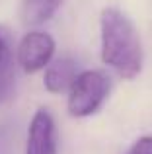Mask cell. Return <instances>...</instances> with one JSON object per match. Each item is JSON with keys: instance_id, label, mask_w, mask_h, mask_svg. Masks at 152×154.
<instances>
[{"instance_id": "6da1fadb", "label": "cell", "mask_w": 152, "mask_h": 154, "mask_svg": "<svg viewBox=\"0 0 152 154\" xmlns=\"http://www.w3.org/2000/svg\"><path fill=\"white\" fill-rule=\"evenodd\" d=\"M102 60L121 78L133 80L142 70V43L135 23L123 12H102Z\"/></svg>"}, {"instance_id": "7a4b0ae2", "label": "cell", "mask_w": 152, "mask_h": 154, "mask_svg": "<svg viewBox=\"0 0 152 154\" xmlns=\"http://www.w3.org/2000/svg\"><path fill=\"white\" fill-rule=\"evenodd\" d=\"M109 94V78L102 70H84L68 90V113L72 117H90L102 107Z\"/></svg>"}, {"instance_id": "3957f363", "label": "cell", "mask_w": 152, "mask_h": 154, "mask_svg": "<svg viewBox=\"0 0 152 154\" xmlns=\"http://www.w3.org/2000/svg\"><path fill=\"white\" fill-rule=\"evenodd\" d=\"M55 53V39L45 31H29L18 45V64L23 72H33L45 68Z\"/></svg>"}, {"instance_id": "277c9868", "label": "cell", "mask_w": 152, "mask_h": 154, "mask_svg": "<svg viewBox=\"0 0 152 154\" xmlns=\"http://www.w3.org/2000/svg\"><path fill=\"white\" fill-rule=\"evenodd\" d=\"M26 154H57V127L47 109H37L27 129Z\"/></svg>"}, {"instance_id": "5b68a950", "label": "cell", "mask_w": 152, "mask_h": 154, "mask_svg": "<svg viewBox=\"0 0 152 154\" xmlns=\"http://www.w3.org/2000/svg\"><path fill=\"white\" fill-rule=\"evenodd\" d=\"M76 76H78L76 63L68 57H61V59L47 64L43 84H45L47 92H51V94H65L72 88Z\"/></svg>"}, {"instance_id": "8992f818", "label": "cell", "mask_w": 152, "mask_h": 154, "mask_svg": "<svg viewBox=\"0 0 152 154\" xmlns=\"http://www.w3.org/2000/svg\"><path fill=\"white\" fill-rule=\"evenodd\" d=\"M65 0H22L20 18L26 26H39L51 20Z\"/></svg>"}, {"instance_id": "52a82bcc", "label": "cell", "mask_w": 152, "mask_h": 154, "mask_svg": "<svg viewBox=\"0 0 152 154\" xmlns=\"http://www.w3.org/2000/svg\"><path fill=\"white\" fill-rule=\"evenodd\" d=\"M16 90V74H14V66H12V60L0 66V103H6L12 100Z\"/></svg>"}, {"instance_id": "ba28073f", "label": "cell", "mask_w": 152, "mask_h": 154, "mask_svg": "<svg viewBox=\"0 0 152 154\" xmlns=\"http://www.w3.org/2000/svg\"><path fill=\"white\" fill-rule=\"evenodd\" d=\"M16 152V131L12 125H0V154H14Z\"/></svg>"}, {"instance_id": "9c48e42d", "label": "cell", "mask_w": 152, "mask_h": 154, "mask_svg": "<svg viewBox=\"0 0 152 154\" xmlns=\"http://www.w3.org/2000/svg\"><path fill=\"white\" fill-rule=\"evenodd\" d=\"M127 154H152V137L150 135L141 137V139L131 146V150Z\"/></svg>"}, {"instance_id": "30bf717a", "label": "cell", "mask_w": 152, "mask_h": 154, "mask_svg": "<svg viewBox=\"0 0 152 154\" xmlns=\"http://www.w3.org/2000/svg\"><path fill=\"white\" fill-rule=\"evenodd\" d=\"M6 60H10V53H8V35L6 31L0 27V66Z\"/></svg>"}]
</instances>
